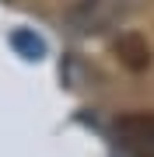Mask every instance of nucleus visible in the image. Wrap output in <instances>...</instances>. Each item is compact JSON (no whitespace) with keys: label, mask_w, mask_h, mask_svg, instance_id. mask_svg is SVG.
<instances>
[{"label":"nucleus","mask_w":154,"mask_h":157,"mask_svg":"<svg viewBox=\"0 0 154 157\" xmlns=\"http://www.w3.org/2000/svg\"><path fill=\"white\" fill-rule=\"evenodd\" d=\"M116 133L133 157H154V115H123Z\"/></svg>","instance_id":"obj_1"},{"label":"nucleus","mask_w":154,"mask_h":157,"mask_svg":"<svg viewBox=\"0 0 154 157\" xmlns=\"http://www.w3.org/2000/svg\"><path fill=\"white\" fill-rule=\"evenodd\" d=\"M112 52H116V59H119V67L130 70V73H144L151 67V45H147V39H144L140 32H123L119 39L112 42Z\"/></svg>","instance_id":"obj_2"}]
</instances>
